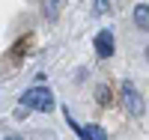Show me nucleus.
<instances>
[{
    "instance_id": "1",
    "label": "nucleus",
    "mask_w": 149,
    "mask_h": 140,
    "mask_svg": "<svg viewBox=\"0 0 149 140\" xmlns=\"http://www.w3.org/2000/svg\"><path fill=\"white\" fill-rule=\"evenodd\" d=\"M21 104L24 107H30V110H42V113H48L54 107V93L48 90V86H33V90H27L21 95Z\"/></svg>"
},
{
    "instance_id": "2",
    "label": "nucleus",
    "mask_w": 149,
    "mask_h": 140,
    "mask_svg": "<svg viewBox=\"0 0 149 140\" xmlns=\"http://www.w3.org/2000/svg\"><path fill=\"white\" fill-rule=\"evenodd\" d=\"M119 98H122V104H125V110L131 113V116H143V110H146V104H143V95H140L137 90H134V84H131V81H125V84H122Z\"/></svg>"
},
{
    "instance_id": "3",
    "label": "nucleus",
    "mask_w": 149,
    "mask_h": 140,
    "mask_svg": "<svg viewBox=\"0 0 149 140\" xmlns=\"http://www.w3.org/2000/svg\"><path fill=\"white\" fill-rule=\"evenodd\" d=\"M95 54L104 57V60L113 57V33H110V30H102L95 36Z\"/></svg>"
},
{
    "instance_id": "4",
    "label": "nucleus",
    "mask_w": 149,
    "mask_h": 140,
    "mask_svg": "<svg viewBox=\"0 0 149 140\" xmlns=\"http://www.w3.org/2000/svg\"><path fill=\"white\" fill-rule=\"evenodd\" d=\"M134 24L140 30H149V6H143V3L134 6Z\"/></svg>"
},
{
    "instance_id": "5",
    "label": "nucleus",
    "mask_w": 149,
    "mask_h": 140,
    "mask_svg": "<svg viewBox=\"0 0 149 140\" xmlns=\"http://www.w3.org/2000/svg\"><path fill=\"white\" fill-rule=\"evenodd\" d=\"M84 140H107V134H104L102 125H86L84 128Z\"/></svg>"
},
{
    "instance_id": "6",
    "label": "nucleus",
    "mask_w": 149,
    "mask_h": 140,
    "mask_svg": "<svg viewBox=\"0 0 149 140\" xmlns=\"http://www.w3.org/2000/svg\"><path fill=\"white\" fill-rule=\"evenodd\" d=\"M95 12H98V15L107 12V0H95Z\"/></svg>"
},
{
    "instance_id": "7",
    "label": "nucleus",
    "mask_w": 149,
    "mask_h": 140,
    "mask_svg": "<svg viewBox=\"0 0 149 140\" xmlns=\"http://www.w3.org/2000/svg\"><path fill=\"white\" fill-rule=\"evenodd\" d=\"M98 98H102L104 104H107V101H110V95H107V90H104V86H102V90H98Z\"/></svg>"
},
{
    "instance_id": "8",
    "label": "nucleus",
    "mask_w": 149,
    "mask_h": 140,
    "mask_svg": "<svg viewBox=\"0 0 149 140\" xmlns=\"http://www.w3.org/2000/svg\"><path fill=\"white\" fill-rule=\"evenodd\" d=\"M146 60H149V45H146Z\"/></svg>"
},
{
    "instance_id": "9",
    "label": "nucleus",
    "mask_w": 149,
    "mask_h": 140,
    "mask_svg": "<svg viewBox=\"0 0 149 140\" xmlns=\"http://www.w3.org/2000/svg\"><path fill=\"white\" fill-rule=\"evenodd\" d=\"M6 140H21V137H6Z\"/></svg>"
},
{
    "instance_id": "10",
    "label": "nucleus",
    "mask_w": 149,
    "mask_h": 140,
    "mask_svg": "<svg viewBox=\"0 0 149 140\" xmlns=\"http://www.w3.org/2000/svg\"><path fill=\"white\" fill-rule=\"evenodd\" d=\"M51 3H60V0H51Z\"/></svg>"
}]
</instances>
